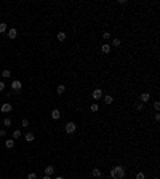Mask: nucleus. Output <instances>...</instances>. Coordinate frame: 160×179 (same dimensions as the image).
<instances>
[{
    "label": "nucleus",
    "mask_w": 160,
    "mask_h": 179,
    "mask_svg": "<svg viewBox=\"0 0 160 179\" xmlns=\"http://www.w3.org/2000/svg\"><path fill=\"white\" fill-rule=\"evenodd\" d=\"M149 99H151V94L149 93H142L141 94V102H147Z\"/></svg>",
    "instance_id": "nucleus-12"
},
{
    "label": "nucleus",
    "mask_w": 160,
    "mask_h": 179,
    "mask_svg": "<svg viewBox=\"0 0 160 179\" xmlns=\"http://www.w3.org/2000/svg\"><path fill=\"white\" fill-rule=\"evenodd\" d=\"M3 136H6V130H0V138H3Z\"/></svg>",
    "instance_id": "nucleus-29"
},
{
    "label": "nucleus",
    "mask_w": 160,
    "mask_h": 179,
    "mask_svg": "<svg viewBox=\"0 0 160 179\" xmlns=\"http://www.w3.org/2000/svg\"><path fill=\"white\" fill-rule=\"evenodd\" d=\"M120 45H122L120 39H112V46H120Z\"/></svg>",
    "instance_id": "nucleus-18"
},
{
    "label": "nucleus",
    "mask_w": 160,
    "mask_h": 179,
    "mask_svg": "<svg viewBox=\"0 0 160 179\" xmlns=\"http://www.w3.org/2000/svg\"><path fill=\"white\" fill-rule=\"evenodd\" d=\"M154 179H159V178H154Z\"/></svg>",
    "instance_id": "nucleus-34"
},
{
    "label": "nucleus",
    "mask_w": 160,
    "mask_h": 179,
    "mask_svg": "<svg viewBox=\"0 0 160 179\" xmlns=\"http://www.w3.org/2000/svg\"><path fill=\"white\" fill-rule=\"evenodd\" d=\"M2 77H3V79H8V77H11V72H10L8 69H5V70L2 72Z\"/></svg>",
    "instance_id": "nucleus-17"
},
{
    "label": "nucleus",
    "mask_w": 160,
    "mask_h": 179,
    "mask_svg": "<svg viewBox=\"0 0 160 179\" xmlns=\"http://www.w3.org/2000/svg\"><path fill=\"white\" fill-rule=\"evenodd\" d=\"M101 174H103V173H101L99 168H93V171H91V176H93V178H101Z\"/></svg>",
    "instance_id": "nucleus-8"
},
{
    "label": "nucleus",
    "mask_w": 160,
    "mask_h": 179,
    "mask_svg": "<svg viewBox=\"0 0 160 179\" xmlns=\"http://www.w3.org/2000/svg\"><path fill=\"white\" fill-rule=\"evenodd\" d=\"M136 179H146V176H144V173H142V171H139V173L136 174Z\"/></svg>",
    "instance_id": "nucleus-25"
},
{
    "label": "nucleus",
    "mask_w": 160,
    "mask_h": 179,
    "mask_svg": "<svg viewBox=\"0 0 160 179\" xmlns=\"http://www.w3.org/2000/svg\"><path fill=\"white\" fill-rule=\"evenodd\" d=\"M154 120H155V121H160V114H159V112L154 115Z\"/></svg>",
    "instance_id": "nucleus-28"
},
{
    "label": "nucleus",
    "mask_w": 160,
    "mask_h": 179,
    "mask_svg": "<svg viewBox=\"0 0 160 179\" xmlns=\"http://www.w3.org/2000/svg\"><path fill=\"white\" fill-rule=\"evenodd\" d=\"M3 125H5V126H10V125H11V119H8V117H6V119L3 120Z\"/></svg>",
    "instance_id": "nucleus-24"
},
{
    "label": "nucleus",
    "mask_w": 160,
    "mask_h": 179,
    "mask_svg": "<svg viewBox=\"0 0 160 179\" xmlns=\"http://www.w3.org/2000/svg\"><path fill=\"white\" fill-rule=\"evenodd\" d=\"M56 39L59 40V42H64V40H66V32H58Z\"/></svg>",
    "instance_id": "nucleus-15"
},
{
    "label": "nucleus",
    "mask_w": 160,
    "mask_h": 179,
    "mask_svg": "<svg viewBox=\"0 0 160 179\" xmlns=\"http://www.w3.org/2000/svg\"><path fill=\"white\" fill-rule=\"evenodd\" d=\"M98 109H99V106H98L96 102H94V104H91V106H90V110H91V112H98Z\"/></svg>",
    "instance_id": "nucleus-20"
},
{
    "label": "nucleus",
    "mask_w": 160,
    "mask_h": 179,
    "mask_svg": "<svg viewBox=\"0 0 160 179\" xmlns=\"http://www.w3.org/2000/svg\"><path fill=\"white\" fill-rule=\"evenodd\" d=\"M59 117H61V110H59V109H54L53 112H51V119H53V120H58Z\"/></svg>",
    "instance_id": "nucleus-7"
},
{
    "label": "nucleus",
    "mask_w": 160,
    "mask_h": 179,
    "mask_svg": "<svg viewBox=\"0 0 160 179\" xmlns=\"http://www.w3.org/2000/svg\"><path fill=\"white\" fill-rule=\"evenodd\" d=\"M64 91H66V86H64V85H58V88H56V93L58 94H63Z\"/></svg>",
    "instance_id": "nucleus-16"
},
{
    "label": "nucleus",
    "mask_w": 160,
    "mask_h": 179,
    "mask_svg": "<svg viewBox=\"0 0 160 179\" xmlns=\"http://www.w3.org/2000/svg\"><path fill=\"white\" fill-rule=\"evenodd\" d=\"M5 146H6V149H13V147H15V141H13V139L5 141Z\"/></svg>",
    "instance_id": "nucleus-14"
},
{
    "label": "nucleus",
    "mask_w": 160,
    "mask_h": 179,
    "mask_svg": "<svg viewBox=\"0 0 160 179\" xmlns=\"http://www.w3.org/2000/svg\"><path fill=\"white\" fill-rule=\"evenodd\" d=\"M16 35H18V30L16 29H10L8 30V37L10 39H16Z\"/></svg>",
    "instance_id": "nucleus-11"
},
{
    "label": "nucleus",
    "mask_w": 160,
    "mask_h": 179,
    "mask_svg": "<svg viewBox=\"0 0 160 179\" xmlns=\"http://www.w3.org/2000/svg\"><path fill=\"white\" fill-rule=\"evenodd\" d=\"M114 102V98L111 96V94H106V96H104V104H112Z\"/></svg>",
    "instance_id": "nucleus-13"
},
{
    "label": "nucleus",
    "mask_w": 160,
    "mask_h": 179,
    "mask_svg": "<svg viewBox=\"0 0 160 179\" xmlns=\"http://www.w3.org/2000/svg\"><path fill=\"white\" fill-rule=\"evenodd\" d=\"M3 90H5V83L0 80V91H3Z\"/></svg>",
    "instance_id": "nucleus-30"
},
{
    "label": "nucleus",
    "mask_w": 160,
    "mask_h": 179,
    "mask_svg": "<svg viewBox=\"0 0 160 179\" xmlns=\"http://www.w3.org/2000/svg\"><path fill=\"white\" fill-rule=\"evenodd\" d=\"M154 107H155V110H159L160 109V102H154Z\"/></svg>",
    "instance_id": "nucleus-31"
},
{
    "label": "nucleus",
    "mask_w": 160,
    "mask_h": 179,
    "mask_svg": "<svg viewBox=\"0 0 160 179\" xmlns=\"http://www.w3.org/2000/svg\"><path fill=\"white\" fill-rule=\"evenodd\" d=\"M91 96H93V99H94V101H99L101 98H103V90H99V88L93 90V94H91Z\"/></svg>",
    "instance_id": "nucleus-3"
},
{
    "label": "nucleus",
    "mask_w": 160,
    "mask_h": 179,
    "mask_svg": "<svg viewBox=\"0 0 160 179\" xmlns=\"http://www.w3.org/2000/svg\"><path fill=\"white\" fill-rule=\"evenodd\" d=\"M135 109H136V110H142V109H144V104H142V102H136Z\"/></svg>",
    "instance_id": "nucleus-22"
},
{
    "label": "nucleus",
    "mask_w": 160,
    "mask_h": 179,
    "mask_svg": "<svg viewBox=\"0 0 160 179\" xmlns=\"http://www.w3.org/2000/svg\"><path fill=\"white\" fill-rule=\"evenodd\" d=\"M54 173V166H45V174L46 176H51Z\"/></svg>",
    "instance_id": "nucleus-10"
},
{
    "label": "nucleus",
    "mask_w": 160,
    "mask_h": 179,
    "mask_svg": "<svg viewBox=\"0 0 160 179\" xmlns=\"http://www.w3.org/2000/svg\"><path fill=\"white\" fill-rule=\"evenodd\" d=\"M101 53H104V55L111 53V45H109V43H104V45L101 46Z\"/></svg>",
    "instance_id": "nucleus-6"
},
{
    "label": "nucleus",
    "mask_w": 160,
    "mask_h": 179,
    "mask_svg": "<svg viewBox=\"0 0 160 179\" xmlns=\"http://www.w3.org/2000/svg\"><path fill=\"white\" fill-rule=\"evenodd\" d=\"M21 126H24V128L29 126V120H27V119H23V120H21Z\"/></svg>",
    "instance_id": "nucleus-23"
},
{
    "label": "nucleus",
    "mask_w": 160,
    "mask_h": 179,
    "mask_svg": "<svg viewBox=\"0 0 160 179\" xmlns=\"http://www.w3.org/2000/svg\"><path fill=\"white\" fill-rule=\"evenodd\" d=\"M11 109H13V107H11V104H8V102H6V104H3V106H2V112H3V114H8V112H11Z\"/></svg>",
    "instance_id": "nucleus-5"
},
{
    "label": "nucleus",
    "mask_w": 160,
    "mask_h": 179,
    "mask_svg": "<svg viewBox=\"0 0 160 179\" xmlns=\"http://www.w3.org/2000/svg\"><path fill=\"white\" fill-rule=\"evenodd\" d=\"M103 39L109 40V39H111V34H109V32H104V34H103Z\"/></svg>",
    "instance_id": "nucleus-27"
},
{
    "label": "nucleus",
    "mask_w": 160,
    "mask_h": 179,
    "mask_svg": "<svg viewBox=\"0 0 160 179\" xmlns=\"http://www.w3.org/2000/svg\"><path fill=\"white\" fill-rule=\"evenodd\" d=\"M54 179H64L63 176H58V178H54Z\"/></svg>",
    "instance_id": "nucleus-33"
},
{
    "label": "nucleus",
    "mask_w": 160,
    "mask_h": 179,
    "mask_svg": "<svg viewBox=\"0 0 160 179\" xmlns=\"http://www.w3.org/2000/svg\"><path fill=\"white\" fill-rule=\"evenodd\" d=\"M125 178V168L123 166H112L111 170V179H123Z\"/></svg>",
    "instance_id": "nucleus-1"
},
{
    "label": "nucleus",
    "mask_w": 160,
    "mask_h": 179,
    "mask_svg": "<svg viewBox=\"0 0 160 179\" xmlns=\"http://www.w3.org/2000/svg\"><path fill=\"white\" fill-rule=\"evenodd\" d=\"M6 29H8V26L5 24V22H2L0 24V34H3V32H6Z\"/></svg>",
    "instance_id": "nucleus-21"
},
{
    "label": "nucleus",
    "mask_w": 160,
    "mask_h": 179,
    "mask_svg": "<svg viewBox=\"0 0 160 179\" xmlns=\"http://www.w3.org/2000/svg\"><path fill=\"white\" fill-rule=\"evenodd\" d=\"M24 139H26V142H32V141L35 139V136H34V133H26Z\"/></svg>",
    "instance_id": "nucleus-9"
},
{
    "label": "nucleus",
    "mask_w": 160,
    "mask_h": 179,
    "mask_svg": "<svg viewBox=\"0 0 160 179\" xmlns=\"http://www.w3.org/2000/svg\"><path fill=\"white\" fill-rule=\"evenodd\" d=\"M27 179H37V174L35 173H29L27 174Z\"/></svg>",
    "instance_id": "nucleus-26"
},
{
    "label": "nucleus",
    "mask_w": 160,
    "mask_h": 179,
    "mask_svg": "<svg viewBox=\"0 0 160 179\" xmlns=\"http://www.w3.org/2000/svg\"><path fill=\"white\" fill-rule=\"evenodd\" d=\"M23 88V83L19 82V80H13V83H11V90H15V91H19Z\"/></svg>",
    "instance_id": "nucleus-4"
},
{
    "label": "nucleus",
    "mask_w": 160,
    "mask_h": 179,
    "mask_svg": "<svg viewBox=\"0 0 160 179\" xmlns=\"http://www.w3.org/2000/svg\"><path fill=\"white\" fill-rule=\"evenodd\" d=\"M18 138H21V131L15 130V131H13V139H18Z\"/></svg>",
    "instance_id": "nucleus-19"
},
{
    "label": "nucleus",
    "mask_w": 160,
    "mask_h": 179,
    "mask_svg": "<svg viewBox=\"0 0 160 179\" xmlns=\"http://www.w3.org/2000/svg\"><path fill=\"white\" fill-rule=\"evenodd\" d=\"M42 179H51V176H46V174H45V176H43Z\"/></svg>",
    "instance_id": "nucleus-32"
},
{
    "label": "nucleus",
    "mask_w": 160,
    "mask_h": 179,
    "mask_svg": "<svg viewBox=\"0 0 160 179\" xmlns=\"http://www.w3.org/2000/svg\"><path fill=\"white\" fill-rule=\"evenodd\" d=\"M64 130H66L67 134H72V133H75V131H77V125L74 123V121H67L66 126H64Z\"/></svg>",
    "instance_id": "nucleus-2"
}]
</instances>
